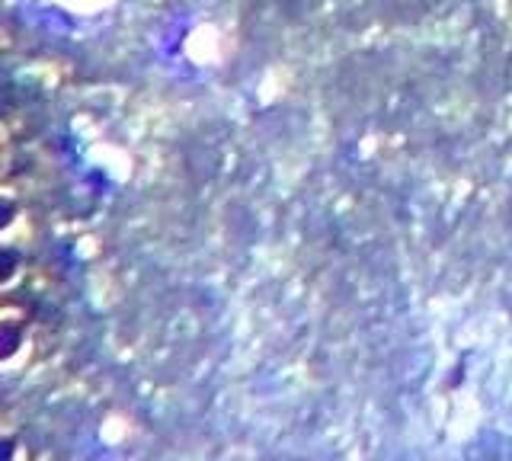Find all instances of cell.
<instances>
[{"label": "cell", "instance_id": "cell-1", "mask_svg": "<svg viewBox=\"0 0 512 461\" xmlns=\"http://www.w3.org/2000/svg\"><path fill=\"white\" fill-rule=\"evenodd\" d=\"M20 269H23V253L13 244L0 241V285H13L20 279Z\"/></svg>", "mask_w": 512, "mask_h": 461}, {"label": "cell", "instance_id": "cell-2", "mask_svg": "<svg viewBox=\"0 0 512 461\" xmlns=\"http://www.w3.org/2000/svg\"><path fill=\"white\" fill-rule=\"evenodd\" d=\"M16 221H20V202H16V196L7 193V189H0V237L13 231Z\"/></svg>", "mask_w": 512, "mask_h": 461}]
</instances>
